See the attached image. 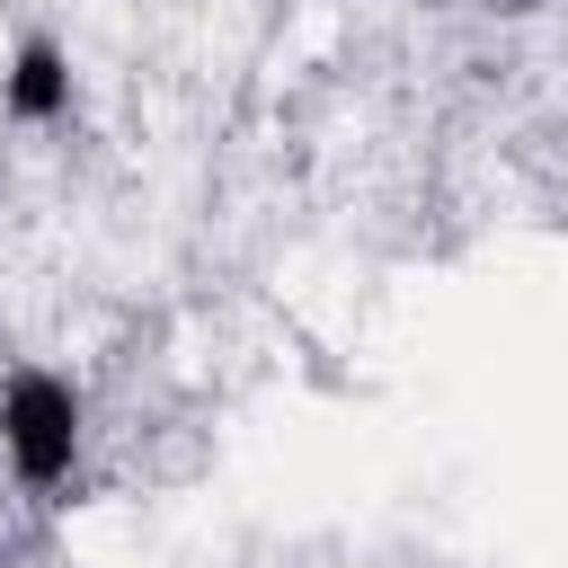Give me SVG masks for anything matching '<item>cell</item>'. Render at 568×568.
Wrapping results in <instances>:
<instances>
[{
	"mask_svg": "<svg viewBox=\"0 0 568 568\" xmlns=\"http://www.w3.org/2000/svg\"><path fill=\"white\" fill-rule=\"evenodd\" d=\"M71 106H80L71 44H62L53 27H18L9 53H0V115H9L18 133H53V124H71Z\"/></svg>",
	"mask_w": 568,
	"mask_h": 568,
	"instance_id": "7a4b0ae2",
	"label": "cell"
},
{
	"mask_svg": "<svg viewBox=\"0 0 568 568\" xmlns=\"http://www.w3.org/2000/svg\"><path fill=\"white\" fill-rule=\"evenodd\" d=\"M506 9H515V18H532V9H559V0H506Z\"/></svg>",
	"mask_w": 568,
	"mask_h": 568,
	"instance_id": "3957f363",
	"label": "cell"
},
{
	"mask_svg": "<svg viewBox=\"0 0 568 568\" xmlns=\"http://www.w3.org/2000/svg\"><path fill=\"white\" fill-rule=\"evenodd\" d=\"M80 453H89V408H80V382L53 373V364H9L0 373V462L27 497L62 506V488L80 479Z\"/></svg>",
	"mask_w": 568,
	"mask_h": 568,
	"instance_id": "6da1fadb",
	"label": "cell"
}]
</instances>
